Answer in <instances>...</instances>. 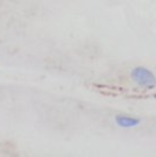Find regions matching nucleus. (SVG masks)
Here are the masks:
<instances>
[{
    "mask_svg": "<svg viewBox=\"0 0 156 157\" xmlns=\"http://www.w3.org/2000/svg\"><path fill=\"white\" fill-rule=\"evenodd\" d=\"M115 122L119 127H134V126H138L140 124V119L137 117H131V116H126V115H118L115 117Z\"/></svg>",
    "mask_w": 156,
    "mask_h": 157,
    "instance_id": "2",
    "label": "nucleus"
},
{
    "mask_svg": "<svg viewBox=\"0 0 156 157\" xmlns=\"http://www.w3.org/2000/svg\"><path fill=\"white\" fill-rule=\"evenodd\" d=\"M131 79L141 87L152 89L156 86V78L154 72L145 67H136L131 70Z\"/></svg>",
    "mask_w": 156,
    "mask_h": 157,
    "instance_id": "1",
    "label": "nucleus"
},
{
    "mask_svg": "<svg viewBox=\"0 0 156 157\" xmlns=\"http://www.w3.org/2000/svg\"><path fill=\"white\" fill-rule=\"evenodd\" d=\"M155 98H156V94H155Z\"/></svg>",
    "mask_w": 156,
    "mask_h": 157,
    "instance_id": "3",
    "label": "nucleus"
}]
</instances>
